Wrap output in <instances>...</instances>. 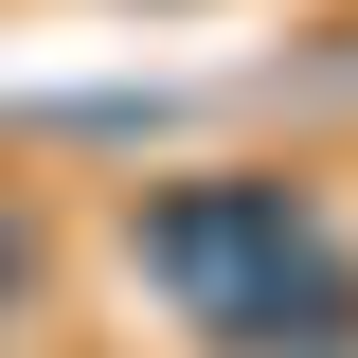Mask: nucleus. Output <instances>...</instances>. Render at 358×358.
Masks as SVG:
<instances>
[{
    "label": "nucleus",
    "mask_w": 358,
    "mask_h": 358,
    "mask_svg": "<svg viewBox=\"0 0 358 358\" xmlns=\"http://www.w3.org/2000/svg\"><path fill=\"white\" fill-rule=\"evenodd\" d=\"M108 268L197 358H358V179L341 162H197L108 197Z\"/></svg>",
    "instance_id": "nucleus-1"
},
{
    "label": "nucleus",
    "mask_w": 358,
    "mask_h": 358,
    "mask_svg": "<svg viewBox=\"0 0 358 358\" xmlns=\"http://www.w3.org/2000/svg\"><path fill=\"white\" fill-rule=\"evenodd\" d=\"M72 305V215H54V179H0V341H36Z\"/></svg>",
    "instance_id": "nucleus-2"
}]
</instances>
